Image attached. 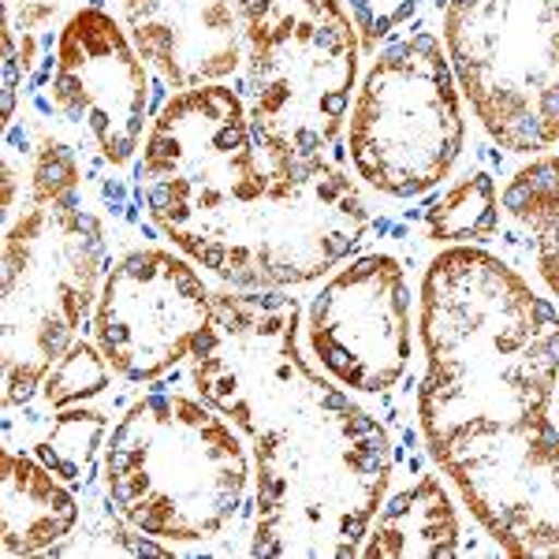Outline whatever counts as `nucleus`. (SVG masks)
<instances>
[{
	"label": "nucleus",
	"instance_id": "17",
	"mask_svg": "<svg viewBox=\"0 0 559 559\" xmlns=\"http://www.w3.org/2000/svg\"><path fill=\"white\" fill-rule=\"evenodd\" d=\"M102 440H105L102 414L68 407L64 414H57V418L49 421V429L38 437L34 455H38L52 474L64 477V481H86Z\"/></svg>",
	"mask_w": 559,
	"mask_h": 559
},
{
	"label": "nucleus",
	"instance_id": "6",
	"mask_svg": "<svg viewBox=\"0 0 559 559\" xmlns=\"http://www.w3.org/2000/svg\"><path fill=\"white\" fill-rule=\"evenodd\" d=\"M466 123L459 79L432 31L384 45L355 90L347 153L358 179L388 198H421L452 173Z\"/></svg>",
	"mask_w": 559,
	"mask_h": 559
},
{
	"label": "nucleus",
	"instance_id": "10",
	"mask_svg": "<svg viewBox=\"0 0 559 559\" xmlns=\"http://www.w3.org/2000/svg\"><path fill=\"white\" fill-rule=\"evenodd\" d=\"M310 350L344 388L377 395L411 366V280L392 254L340 269L310 302Z\"/></svg>",
	"mask_w": 559,
	"mask_h": 559
},
{
	"label": "nucleus",
	"instance_id": "8",
	"mask_svg": "<svg viewBox=\"0 0 559 559\" xmlns=\"http://www.w3.org/2000/svg\"><path fill=\"white\" fill-rule=\"evenodd\" d=\"M250 112L329 153L350 116L358 31L340 0H236Z\"/></svg>",
	"mask_w": 559,
	"mask_h": 559
},
{
	"label": "nucleus",
	"instance_id": "15",
	"mask_svg": "<svg viewBox=\"0 0 559 559\" xmlns=\"http://www.w3.org/2000/svg\"><path fill=\"white\" fill-rule=\"evenodd\" d=\"M503 210L526 239L537 276L559 299V157L522 165L503 187Z\"/></svg>",
	"mask_w": 559,
	"mask_h": 559
},
{
	"label": "nucleus",
	"instance_id": "4",
	"mask_svg": "<svg viewBox=\"0 0 559 559\" xmlns=\"http://www.w3.org/2000/svg\"><path fill=\"white\" fill-rule=\"evenodd\" d=\"M102 477L116 515L168 545H213L254 508L236 426L179 392L142 395L123 411L105 437Z\"/></svg>",
	"mask_w": 559,
	"mask_h": 559
},
{
	"label": "nucleus",
	"instance_id": "18",
	"mask_svg": "<svg viewBox=\"0 0 559 559\" xmlns=\"http://www.w3.org/2000/svg\"><path fill=\"white\" fill-rule=\"evenodd\" d=\"M108 388V358L90 340H75L57 362L49 366L41 381L45 407H79L83 400H94Z\"/></svg>",
	"mask_w": 559,
	"mask_h": 559
},
{
	"label": "nucleus",
	"instance_id": "2",
	"mask_svg": "<svg viewBox=\"0 0 559 559\" xmlns=\"http://www.w3.org/2000/svg\"><path fill=\"white\" fill-rule=\"evenodd\" d=\"M191 358L202 400L254 452L250 552L355 556L388 492L392 444L302 355L299 302L280 287H224Z\"/></svg>",
	"mask_w": 559,
	"mask_h": 559
},
{
	"label": "nucleus",
	"instance_id": "5",
	"mask_svg": "<svg viewBox=\"0 0 559 559\" xmlns=\"http://www.w3.org/2000/svg\"><path fill=\"white\" fill-rule=\"evenodd\" d=\"M105 228L75 194L26 198L4 236V403L41 392L49 366L79 340L102 295Z\"/></svg>",
	"mask_w": 559,
	"mask_h": 559
},
{
	"label": "nucleus",
	"instance_id": "13",
	"mask_svg": "<svg viewBox=\"0 0 559 559\" xmlns=\"http://www.w3.org/2000/svg\"><path fill=\"white\" fill-rule=\"evenodd\" d=\"M4 485V552L34 556L64 540L79 522V500L38 455L4 448L0 455Z\"/></svg>",
	"mask_w": 559,
	"mask_h": 559
},
{
	"label": "nucleus",
	"instance_id": "16",
	"mask_svg": "<svg viewBox=\"0 0 559 559\" xmlns=\"http://www.w3.org/2000/svg\"><path fill=\"white\" fill-rule=\"evenodd\" d=\"M426 231L437 242L477 247L500 231V191L489 173H466L426 210Z\"/></svg>",
	"mask_w": 559,
	"mask_h": 559
},
{
	"label": "nucleus",
	"instance_id": "14",
	"mask_svg": "<svg viewBox=\"0 0 559 559\" xmlns=\"http://www.w3.org/2000/svg\"><path fill=\"white\" fill-rule=\"evenodd\" d=\"M366 559H452L459 556V515L455 503L437 477H421L403 489L373 519L366 545L358 548Z\"/></svg>",
	"mask_w": 559,
	"mask_h": 559
},
{
	"label": "nucleus",
	"instance_id": "7",
	"mask_svg": "<svg viewBox=\"0 0 559 559\" xmlns=\"http://www.w3.org/2000/svg\"><path fill=\"white\" fill-rule=\"evenodd\" d=\"M444 45L496 146H559V0H448Z\"/></svg>",
	"mask_w": 559,
	"mask_h": 559
},
{
	"label": "nucleus",
	"instance_id": "20",
	"mask_svg": "<svg viewBox=\"0 0 559 559\" xmlns=\"http://www.w3.org/2000/svg\"><path fill=\"white\" fill-rule=\"evenodd\" d=\"M68 0H8V26L15 34H23L26 49H23V64L31 68V57H34V34L45 31L52 20L60 15Z\"/></svg>",
	"mask_w": 559,
	"mask_h": 559
},
{
	"label": "nucleus",
	"instance_id": "1",
	"mask_svg": "<svg viewBox=\"0 0 559 559\" xmlns=\"http://www.w3.org/2000/svg\"><path fill=\"white\" fill-rule=\"evenodd\" d=\"M421 429L440 471L503 552L559 556V310L508 261L452 247L418 299Z\"/></svg>",
	"mask_w": 559,
	"mask_h": 559
},
{
	"label": "nucleus",
	"instance_id": "12",
	"mask_svg": "<svg viewBox=\"0 0 559 559\" xmlns=\"http://www.w3.org/2000/svg\"><path fill=\"white\" fill-rule=\"evenodd\" d=\"M134 49L176 94L231 79L247 60L236 0H120Z\"/></svg>",
	"mask_w": 559,
	"mask_h": 559
},
{
	"label": "nucleus",
	"instance_id": "11",
	"mask_svg": "<svg viewBox=\"0 0 559 559\" xmlns=\"http://www.w3.org/2000/svg\"><path fill=\"white\" fill-rule=\"evenodd\" d=\"M52 108L86 128L108 165H128L150 123V75L131 34L102 4H83L52 49Z\"/></svg>",
	"mask_w": 559,
	"mask_h": 559
},
{
	"label": "nucleus",
	"instance_id": "3",
	"mask_svg": "<svg viewBox=\"0 0 559 559\" xmlns=\"http://www.w3.org/2000/svg\"><path fill=\"white\" fill-rule=\"evenodd\" d=\"M150 221L231 287H299L362 242L369 213L324 150L273 131L239 90L173 94L134 168Z\"/></svg>",
	"mask_w": 559,
	"mask_h": 559
},
{
	"label": "nucleus",
	"instance_id": "19",
	"mask_svg": "<svg viewBox=\"0 0 559 559\" xmlns=\"http://www.w3.org/2000/svg\"><path fill=\"white\" fill-rule=\"evenodd\" d=\"M347 4L362 49H381L384 38H392L400 26L418 15L421 0H347Z\"/></svg>",
	"mask_w": 559,
	"mask_h": 559
},
{
	"label": "nucleus",
	"instance_id": "9",
	"mask_svg": "<svg viewBox=\"0 0 559 559\" xmlns=\"http://www.w3.org/2000/svg\"><path fill=\"white\" fill-rule=\"evenodd\" d=\"M213 313V292L173 250H131L108 269L94 306V340L108 366L146 384L194 355Z\"/></svg>",
	"mask_w": 559,
	"mask_h": 559
}]
</instances>
